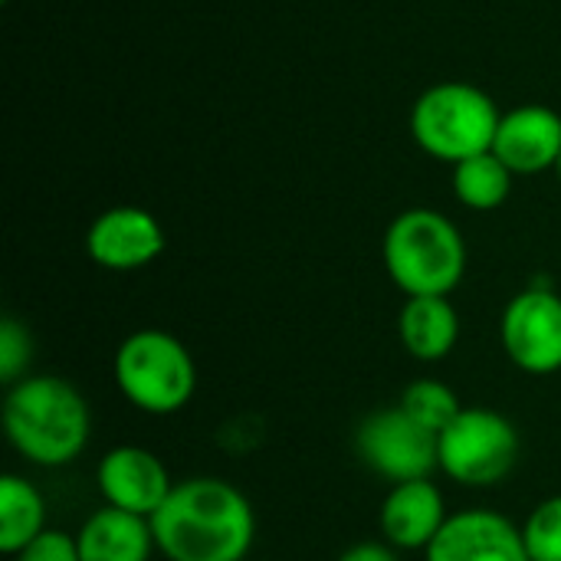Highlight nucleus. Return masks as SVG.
I'll list each match as a JSON object with an SVG mask.
<instances>
[{
    "instance_id": "f257e3e1",
    "label": "nucleus",
    "mask_w": 561,
    "mask_h": 561,
    "mask_svg": "<svg viewBox=\"0 0 561 561\" xmlns=\"http://www.w3.org/2000/svg\"><path fill=\"white\" fill-rule=\"evenodd\" d=\"M151 533L164 561H243L256 542V513L233 483L191 477L174 483Z\"/></svg>"
},
{
    "instance_id": "f03ea898",
    "label": "nucleus",
    "mask_w": 561,
    "mask_h": 561,
    "mask_svg": "<svg viewBox=\"0 0 561 561\" xmlns=\"http://www.w3.org/2000/svg\"><path fill=\"white\" fill-rule=\"evenodd\" d=\"M3 434L33 467H69L92 437V414L79 388L53 375H26L7 388Z\"/></svg>"
},
{
    "instance_id": "7ed1b4c3",
    "label": "nucleus",
    "mask_w": 561,
    "mask_h": 561,
    "mask_svg": "<svg viewBox=\"0 0 561 561\" xmlns=\"http://www.w3.org/2000/svg\"><path fill=\"white\" fill-rule=\"evenodd\" d=\"M391 283L411 296H450L467 273V240L460 227L434 207L401 210L381 240Z\"/></svg>"
},
{
    "instance_id": "20e7f679",
    "label": "nucleus",
    "mask_w": 561,
    "mask_h": 561,
    "mask_svg": "<svg viewBox=\"0 0 561 561\" xmlns=\"http://www.w3.org/2000/svg\"><path fill=\"white\" fill-rule=\"evenodd\" d=\"M112 371L122 398L151 417L184 411L197 391V365L191 348L164 329H138L122 339Z\"/></svg>"
},
{
    "instance_id": "39448f33",
    "label": "nucleus",
    "mask_w": 561,
    "mask_h": 561,
    "mask_svg": "<svg viewBox=\"0 0 561 561\" xmlns=\"http://www.w3.org/2000/svg\"><path fill=\"white\" fill-rule=\"evenodd\" d=\"M500 105L473 82H437L424 89L411 108V135L424 154L444 164H460L493 151Z\"/></svg>"
},
{
    "instance_id": "423d86ee",
    "label": "nucleus",
    "mask_w": 561,
    "mask_h": 561,
    "mask_svg": "<svg viewBox=\"0 0 561 561\" xmlns=\"http://www.w3.org/2000/svg\"><path fill=\"white\" fill-rule=\"evenodd\" d=\"M523 440L510 417L490 408H463L437 434V463L467 490L500 486L519 463Z\"/></svg>"
},
{
    "instance_id": "0eeeda50",
    "label": "nucleus",
    "mask_w": 561,
    "mask_h": 561,
    "mask_svg": "<svg viewBox=\"0 0 561 561\" xmlns=\"http://www.w3.org/2000/svg\"><path fill=\"white\" fill-rule=\"evenodd\" d=\"M355 450L362 463L381 480H388L391 486L411 480H431V473L440 470L437 434L421 427L401 408H381L368 414L355 431Z\"/></svg>"
},
{
    "instance_id": "6e6552de",
    "label": "nucleus",
    "mask_w": 561,
    "mask_h": 561,
    "mask_svg": "<svg viewBox=\"0 0 561 561\" xmlns=\"http://www.w3.org/2000/svg\"><path fill=\"white\" fill-rule=\"evenodd\" d=\"M503 352L526 375L561 371V296L549 286L516 293L500 319Z\"/></svg>"
},
{
    "instance_id": "1a4fd4ad",
    "label": "nucleus",
    "mask_w": 561,
    "mask_h": 561,
    "mask_svg": "<svg viewBox=\"0 0 561 561\" xmlns=\"http://www.w3.org/2000/svg\"><path fill=\"white\" fill-rule=\"evenodd\" d=\"M95 486H99L105 506L151 519L168 503L174 480L158 454L135 447V444H122V447H112L99 460Z\"/></svg>"
},
{
    "instance_id": "9d476101",
    "label": "nucleus",
    "mask_w": 561,
    "mask_h": 561,
    "mask_svg": "<svg viewBox=\"0 0 561 561\" xmlns=\"http://www.w3.org/2000/svg\"><path fill=\"white\" fill-rule=\"evenodd\" d=\"M85 250L92 263L102 270L135 273L164 253V227L151 210L118 204V207L102 210L89 224Z\"/></svg>"
},
{
    "instance_id": "9b49d317",
    "label": "nucleus",
    "mask_w": 561,
    "mask_h": 561,
    "mask_svg": "<svg viewBox=\"0 0 561 561\" xmlns=\"http://www.w3.org/2000/svg\"><path fill=\"white\" fill-rule=\"evenodd\" d=\"M427 561H529L523 529L493 510L450 513L437 539L424 552Z\"/></svg>"
},
{
    "instance_id": "f8f14e48",
    "label": "nucleus",
    "mask_w": 561,
    "mask_h": 561,
    "mask_svg": "<svg viewBox=\"0 0 561 561\" xmlns=\"http://www.w3.org/2000/svg\"><path fill=\"white\" fill-rule=\"evenodd\" d=\"M493 154L513 174L556 171L561 154V115L539 102L503 112L493 138Z\"/></svg>"
},
{
    "instance_id": "ddd939ff",
    "label": "nucleus",
    "mask_w": 561,
    "mask_h": 561,
    "mask_svg": "<svg viewBox=\"0 0 561 561\" xmlns=\"http://www.w3.org/2000/svg\"><path fill=\"white\" fill-rule=\"evenodd\" d=\"M447 519V500L431 480L394 483L378 513L381 539L398 552H427Z\"/></svg>"
},
{
    "instance_id": "4468645a",
    "label": "nucleus",
    "mask_w": 561,
    "mask_h": 561,
    "mask_svg": "<svg viewBox=\"0 0 561 561\" xmlns=\"http://www.w3.org/2000/svg\"><path fill=\"white\" fill-rule=\"evenodd\" d=\"M79 561H151L154 533L151 519L102 506L76 533Z\"/></svg>"
},
{
    "instance_id": "2eb2a0df",
    "label": "nucleus",
    "mask_w": 561,
    "mask_h": 561,
    "mask_svg": "<svg viewBox=\"0 0 561 561\" xmlns=\"http://www.w3.org/2000/svg\"><path fill=\"white\" fill-rule=\"evenodd\" d=\"M398 335L414 362H444L460 342V316L450 296H411L398 316Z\"/></svg>"
},
{
    "instance_id": "dca6fc26",
    "label": "nucleus",
    "mask_w": 561,
    "mask_h": 561,
    "mask_svg": "<svg viewBox=\"0 0 561 561\" xmlns=\"http://www.w3.org/2000/svg\"><path fill=\"white\" fill-rule=\"evenodd\" d=\"M43 533H46L43 493L30 480L7 473L0 480V552L13 559Z\"/></svg>"
},
{
    "instance_id": "f3484780",
    "label": "nucleus",
    "mask_w": 561,
    "mask_h": 561,
    "mask_svg": "<svg viewBox=\"0 0 561 561\" xmlns=\"http://www.w3.org/2000/svg\"><path fill=\"white\" fill-rule=\"evenodd\" d=\"M513 178L516 174L493 151H483L454 164V194L463 207L486 214L506 204L513 191Z\"/></svg>"
},
{
    "instance_id": "a211bd4d",
    "label": "nucleus",
    "mask_w": 561,
    "mask_h": 561,
    "mask_svg": "<svg viewBox=\"0 0 561 561\" xmlns=\"http://www.w3.org/2000/svg\"><path fill=\"white\" fill-rule=\"evenodd\" d=\"M404 414H411L421 427H427L431 434H440L460 411V398L450 385L444 381H434V378H417L404 388L401 394V404H398Z\"/></svg>"
},
{
    "instance_id": "6ab92c4d",
    "label": "nucleus",
    "mask_w": 561,
    "mask_h": 561,
    "mask_svg": "<svg viewBox=\"0 0 561 561\" xmlns=\"http://www.w3.org/2000/svg\"><path fill=\"white\" fill-rule=\"evenodd\" d=\"M523 542L529 561H561V493L542 500L526 526H523Z\"/></svg>"
},
{
    "instance_id": "aec40b11",
    "label": "nucleus",
    "mask_w": 561,
    "mask_h": 561,
    "mask_svg": "<svg viewBox=\"0 0 561 561\" xmlns=\"http://www.w3.org/2000/svg\"><path fill=\"white\" fill-rule=\"evenodd\" d=\"M30 358H33V339H30V329L7 316L0 322V381L10 388L16 385L20 378H26V368H30Z\"/></svg>"
},
{
    "instance_id": "412c9836",
    "label": "nucleus",
    "mask_w": 561,
    "mask_h": 561,
    "mask_svg": "<svg viewBox=\"0 0 561 561\" xmlns=\"http://www.w3.org/2000/svg\"><path fill=\"white\" fill-rule=\"evenodd\" d=\"M13 561H79V542L62 529H46L23 552H16Z\"/></svg>"
},
{
    "instance_id": "4be33fe9",
    "label": "nucleus",
    "mask_w": 561,
    "mask_h": 561,
    "mask_svg": "<svg viewBox=\"0 0 561 561\" xmlns=\"http://www.w3.org/2000/svg\"><path fill=\"white\" fill-rule=\"evenodd\" d=\"M335 561H401L398 559V549L388 546L385 539L381 542H355L348 546Z\"/></svg>"
},
{
    "instance_id": "5701e85b",
    "label": "nucleus",
    "mask_w": 561,
    "mask_h": 561,
    "mask_svg": "<svg viewBox=\"0 0 561 561\" xmlns=\"http://www.w3.org/2000/svg\"><path fill=\"white\" fill-rule=\"evenodd\" d=\"M556 174H559V181H561V154H559V164H556Z\"/></svg>"
},
{
    "instance_id": "b1692460",
    "label": "nucleus",
    "mask_w": 561,
    "mask_h": 561,
    "mask_svg": "<svg viewBox=\"0 0 561 561\" xmlns=\"http://www.w3.org/2000/svg\"><path fill=\"white\" fill-rule=\"evenodd\" d=\"M3 3H7V0H3Z\"/></svg>"
}]
</instances>
